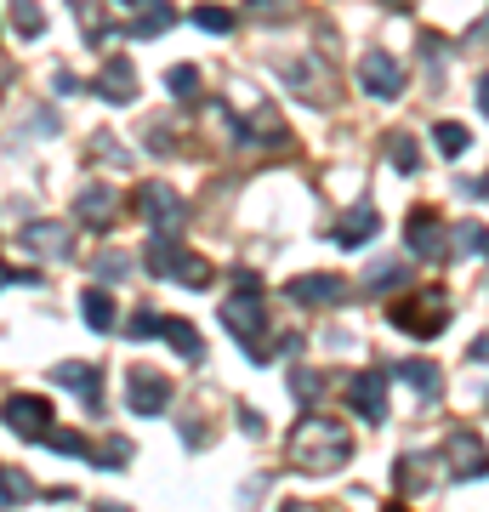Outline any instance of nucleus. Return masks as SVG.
<instances>
[{
	"label": "nucleus",
	"instance_id": "f257e3e1",
	"mask_svg": "<svg viewBox=\"0 0 489 512\" xmlns=\"http://www.w3.org/2000/svg\"><path fill=\"white\" fill-rule=\"evenodd\" d=\"M285 456L296 473H336L347 456H353V439H347V427L336 416H302L296 421V433H290Z\"/></svg>",
	"mask_w": 489,
	"mask_h": 512
},
{
	"label": "nucleus",
	"instance_id": "f03ea898",
	"mask_svg": "<svg viewBox=\"0 0 489 512\" xmlns=\"http://www.w3.org/2000/svg\"><path fill=\"white\" fill-rule=\"evenodd\" d=\"M143 268L154 279H177V285H188V291H205V285H211V262H200L194 251H182L177 239H165V234L148 239Z\"/></svg>",
	"mask_w": 489,
	"mask_h": 512
},
{
	"label": "nucleus",
	"instance_id": "7ed1b4c3",
	"mask_svg": "<svg viewBox=\"0 0 489 512\" xmlns=\"http://www.w3.org/2000/svg\"><path fill=\"white\" fill-rule=\"evenodd\" d=\"M387 319L404 330V336H416V342H427V336H438V330L450 325V302L444 296H404V302H393L387 308Z\"/></svg>",
	"mask_w": 489,
	"mask_h": 512
},
{
	"label": "nucleus",
	"instance_id": "20e7f679",
	"mask_svg": "<svg viewBox=\"0 0 489 512\" xmlns=\"http://www.w3.org/2000/svg\"><path fill=\"white\" fill-rule=\"evenodd\" d=\"M131 205H137V211L148 217V228H154V234H165V239H177L182 222H188V205H182L165 183H143L137 194H131Z\"/></svg>",
	"mask_w": 489,
	"mask_h": 512
},
{
	"label": "nucleus",
	"instance_id": "39448f33",
	"mask_svg": "<svg viewBox=\"0 0 489 512\" xmlns=\"http://www.w3.org/2000/svg\"><path fill=\"white\" fill-rule=\"evenodd\" d=\"M222 325L234 330L245 348H256V336H262V302H256V274L239 268V291L222 302Z\"/></svg>",
	"mask_w": 489,
	"mask_h": 512
},
{
	"label": "nucleus",
	"instance_id": "423d86ee",
	"mask_svg": "<svg viewBox=\"0 0 489 512\" xmlns=\"http://www.w3.org/2000/svg\"><path fill=\"white\" fill-rule=\"evenodd\" d=\"M0 416H6V427H12L18 439L46 444V433H52V399H46V393H12Z\"/></svg>",
	"mask_w": 489,
	"mask_h": 512
},
{
	"label": "nucleus",
	"instance_id": "0eeeda50",
	"mask_svg": "<svg viewBox=\"0 0 489 512\" xmlns=\"http://www.w3.org/2000/svg\"><path fill=\"white\" fill-rule=\"evenodd\" d=\"M359 86L370 97H381V103H393V97H404V86H410V80H404V69L387 52H364L359 57Z\"/></svg>",
	"mask_w": 489,
	"mask_h": 512
},
{
	"label": "nucleus",
	"instance_id": "6e6552de",
	"mask_svg": "<svg viewBox=\"0 0 489 512\" xmlns=\"http://www.w3.org/2000/svg\"><path fill=\"white\" fill-rule=\"evenodd\" d=\"M126 387H131V410H137V416H165V410H171V382H165L160 370H148V365H137L126 376Z\"/></svg>",
	"mask_w": 489,
	"mask_h": 512
},
{
	"label": "nucleus",
	"instance_id": "1a4fd4ad",
	"mask_svg": "<svg viewBox=\"0 0 489 512\" xmlns=\"http://www.w3.org/2000/svg\"><path fill=\"white\" fill-rule=\"evenodd\" d=\"M444 461H450V478H461V484L489 473V450H484L478 433H450V439H444Z\"/></svg>",
	"mask_w": 489,
	"mask_h": 512
},
{
	"label": "nucleus",
	"instance_id": "9d476101",
	"mask_svg": "<svg viewBox=\"0 0 489 512\" xmlns=\"http://www.w3.org/2000/svg\"><path fill=\"white\" fill-rule=\"evenodd\" d=\"M290 302H302V308H336V302H347V279L342 274H302L285 285Z\"/></svg>",
	"mask_w": 489,
	"mask_h": 512
},
{
	"label": "nucleus",
	"instance_id": "9b49d317",
	"mask_svg": "<svg viewBox=\"0 0 489 512\" xmlns=\"http://www.w3.org/2000/svg\"><path fill=\"white\" fill-rule=\"evenodd\" d=\"M18 245L23 251H35V256H69L74 251V234L63 228V222H23L18 228Z\"/></svg>",
	"mask_w": 489,
	"mask_h": 512
},
{
	"label": "nucleus",
	"instance_id": "f8f14e48",
	"mask_svg": "<svg viewBox=\"0 0 489 512\" xmlns=\"http://www.w3.org/2000/svg\"><path fill=\"white\" fill-rule=\"evenodd\" d=\"M57 387H69V393H80V404L86 410H103V376H97V365H80V359H63V365L52 370Z\"/></svg>",
	"mask_w": 489,
	"mask_h": 512
},
{
	"label": "nucleus",
	"instance_id": "ddd939ff",
	"mask_svg": "<svg viewBox=\"0 0 489 512\" xmlns=\"http://www.w3.org/2000/svg\"><path fill=\"white\" fill-rule=\"evenodd\" d=\"M347 399H353V410H359L364 421H381L387 416V376H381V370H359V376L347 382Z\"/></svg>",
	"mask_w": 489,
	"mask_h": 512
},
{
	"label": "nucleus",
	"instance_id": "4468645a",
	"mask_svg": "<svg viewBox=\"0 0 489 512\" xmlns=\"http://www.w3.org/2000/svg\"><path fill=\"white\" fill-rule=\"evenodd\" d=\"M74 211H80L86 228H109L114 211H120V194H114L109 183H86V188H80V200H74Z\"/></svg>",
	"mask_w": 489,
	"mask_h": 512
},
{
	"label": "nucleus",
	"instance_id": "2eb2a0df",
	"mask_svg": "<svg viewBox=\"0 0 489 512\" xmlns=\"http://www.w3.org/2000/svg\"><path fill=\"white\" fill-rule=\"evenodd\" d=\"M97 97H103V103H114V109L137 103V69H131L126 57H114L109 69H103V80H97Z\"/></svg>",
	"mask_w": 489,
	"mask_h": 512
},
{
	"label": "nucleus",
	"instance_id": "dca6fc26",
	"mask_svg": "<svg viewBox=\"0 0 489 512\" xmlns=\"http://www.w3.org/2000/svg\"><path fill=\"white\" fill-rule=\"evenodd\" d=\"M404 239H410V251L416 256H444V222H438L433 211H416L410 228H404Z\"/></svg>",
	"mask_w": 489,
	"mask_h": 512
},
{
	"label": "nucleus",
	"instance_id": "f3484780",
	"mask_svg": "<svg viewBox=\"0 0 489 512\" xmlns=\"http://www.w3.org/2000/svg\"><path fill=\"white\" fill-rule=\"evenodd\" d=\"M376 228H381V211H370V205H353V211L336 222V245H347V251H353V245H364Z\"/></svg>",
	"mask_w": 489,
	"mask_h": 512
},
{
	"label": "nucleus",
	"instance_id": "a211bd4d",
	"mask_svg": "<svg viewBox=\"0 0 489 512\" xmlns=\"http://www.w3.org/2000/svg\"><path fill=\"white\" fill-rule=\"evenodd\" d=\"M80 319H86L97 336H109V330L120 325V308H114L109 291H86V296H80Z\"/></svg>",
	"mask_w": 489,
	"mask_h": 512
},
{
	"label": "nucleus",
	"instance_id": "6ab92c4d",
	"mask_svg": "<svg viewBox=\"0 0 489 512\" xmlns=\"http://www.w3.org/2000/svg\"><path fill=\"white\" fill-rule=\"evenodd\" d=\"M160 336L177 348V359H205V336L188 319H160Z\"/></svg>",
	"mask_w": 489,
	"mask_h": 512
},
{
	"label": "nucleus",
	"instance_id": "aec40b11",
	"mask_svg": "<svg viewBox=\"0 0 489 512\" xmlns=\"http://www.w3.org/2000/svg\"><path fill=\"white\" fill-rule=\"evenodd\" d=\"M399 376H404L410 387H421V399H427V404H438V393H444V370L427 365V359H404Z\"/></svg>",
	"mask_w": 489,
	"mask_h": 512
},
{
	"label": "nucleus",
	"instance_id": "412c9836",
	"mask_svg": "<svg viewBox=\"0 0 489 512\" xmlns=\"http://www.w3.org/2000/svg\"><path fill=\"white\" fill-rule=\"evenodd\" d=\"M6 18H12V29H18L23 40L46 35V12H40V0H12V6H6Z\"/></svg>",
	"mask_w": 489,
	"mask_h": 512
},
{
	"label": "nucleus",
	"instance_id": "4be33fe9",
	"mask_svg": "<svg viewBox=\"0 0 489 512\" xmlns=\"http://www.w3.org/2000/svg\"><path fill=\"white\" fill-rule=\"evenodd\" d=\"M171 23H177V12H171L165 0H154V6H148V12H143L137 23H126V35H137V40H154V35H165Z\"/></svg>",
	"mask_w": 489,
	"mask_h": 512
},
{
	"label": "nucleus",
	"instance_id": "5701e85b",
	"mask_svg": "<svg viewBox=\"0 0 489 512\" xmlns=\"http://www.w3.org/2000/svg\"><path fill=\"white\" fill-rule=\"evenodd\" d=\"M35 478H23V473H12V467H0V512L6 507H23V501H35Z\"/></svg>",
	"mask_w": 489,
	"mask_h": 512
},
{
	"label": "nucleus",
	"instance_id": "b1692460",
	"mask_svg": "<svg viewBox=\"0 0 489 512\" xmlns=\"http://www.w3.org/2000/svg\"><path fill=\"white\" fill-rule=\"evenodd\" d=\"M450 245H455V256H478V251H489V228L484 222H455Z\"/></svg>",
	"mask_w": 489,
	"mask_h": 512
},
{
	"label": "nucleus",
	"instance_id": "393cba45",
	"mask_svg": "<svg viewBox=\"0 0 489 512\" xmlns=\"http://www.w3.org/2000/svg\"><path fill=\"white\" fill-rule=\"evenodd\" d=\"M165 92L171 97H200V69H194V63H171V69H165Z\"/></svg>",
	"mask_w": 489,
	"mask_h": 512
},
{
	"label": "nucleus",
	"instance_id": "a878e982",
	"mask_svg": "<svg viewBox=\"0 0 489 512\" xmlns=\"http://www.w3.org/2000/svg\"><path fill=\"white\" fill-rule=\"evenodd\" d=\"M194 29H205V35H234V12L228 6H194Z\"/></svg>",
	"mask_w": 489,
	"mask_h": 512
},
{
	"label": "nucleus",
	"instance_id": "bb28decb",
	"mask_svg": "<svg viewBox=\"0 0 489 512\" xmlns=\"http://www.w3.org/2000/svg\"><path fill=\"white\" fill-rule=\"evenodd\" d=\"M433 143H438V154H450V160H455V154L472 143V131L455 126V120H438V126H433Z\"/></svg>",
	"mask_w": 489,
	"mask_h": 512
},
{
	"label": "nucleus",
	"instance_id": "cd10ccee",
	"mask_svg": "<svg viewBox=\"0 0 489 512\" xmlns=\"http://www.w3.org/2000/svg\"><path fill=\"white\" fill-rule=\"evenodd\" d=\"M393 478H399V490H404V495L427 490V461H421V456H399V467H393Z\"/></svg>",
	"mask_w": 489,
	"mask_h": 512
},
{
	"label": "nucleus",
	"instance_id": "c85d7f7f",
	"mask_svg": "<svg viewBox=\"0 0 489 512\" xmlns=\"http://www.w3.org/2000/svg\"><path fill=\"white\" fill-rule=\"evenodd\" d=\"M46 444H52L57 456H80V461H91V444H86V433H74V427H63V433H46Z\"/></svg>",
	"mask_w": 489,
	"mask_h": 512
},
{
	"label": "nucleus",
	"instance_id": "c756f323",
	"mask_svg": "<svg viewBox=\"0 0 489 512\" xmlns=\"http://www.w3.org/2000/svg\"><path fill=\"white\" fill-rule=\"evenodd\" d=\"M404 279V262H370V274H364V291H393Z\"/></svg>",
	"mask_w": 489,
	"mask_h": 512
},
{
	"label": "nucleus",
	"instance_id": "7c9ffc66",
	"mask_svg": "<svg viewBox=\"0 0 489 512\" xmlns=\"http://www.w3.org/2000/svg\"><path fill=\"white\" fill-rule=\"evenodd\" d=\"M245 18L279 23V18H290V0H245Z\"/></svg>",
	"mask_w": 489,
	"mask_h": 512
},
{
	"label": "nucleus",
	"instance_id": "2f4dec72",
	"mask_svg": "<svg viewBox=\"0 0 489 512\" xmlns=\"http://www.w3.org/2000/svg\"><path fill=\"white\" fill-rule=\"evenodd\" d=\"M131 274V262L120 251H109V256H97V279H109V285H120V279Z\"/></svg>",
	"mask_w": 489,
	"mask_h": 512
},
{
	"label": "nucleus",
	"instance_id": "473e14b6",
	"mask_svg": "<svg viewBox=\"0 0 489 512\" xmlns=\"http://www.w3.org/2000/svg\"><path fill=\"white\" fill-rule=\"evenodd\" d=\"M91 461H97V467H126V461H131V444L114 439V444H103V450H91Z\"/></svg>",
	"mask_w": 489,
	"mask_h": 512
},
{
	"label": "nucleus",
	"instance_id": "72a5a7b5",
	"mask_svg": "<svg viewBox=\"0 0 489 512\" xmlns=\"http://www.w3.org/2000/svg\"><path fill=\"white\" fill-rule=\"evenodd\" d=\"M290 387H296V399L302 404L319 399V376H313V370H290Z\"/></svg>",
	"mask_w": 489,
	"mask_h": 512
},
{
	"label": "nucleus",
	"instance_id": "f704fd0d",
	"mask_svg": "<svg viewBox=\"0 0 489 512\" xmlns=\"http://www.w3.org/2000/svg\"><path fill=\"white\" fill-rule=\"evenodd\" d=\"M393 160H399V171H416L421 154H416V143H410V137H393Z\"/></svg>",
	"mask_w": 489,
	"mask_h": 512
},
{
	"label": "nucleus",
	"instance_id": "c9c22d12",
	"mask_svg": "<svg viewBox=\"0 0 489 512\" xmlns=\"http://www.w3.org/2000/svg\"><path fill=\"white\" fill-rule=\"evenodd\" d=\"M131 336H137V342H143V336H160V319H154V313H131Z\"/></svg>",
	"mask_w": 489,
	"mask_h": 512
},
{
	"label": "nucleus",
	"instance_id": "e433bc0d",
	"mask_svg": "<svg viewBox=\"0 0 489 512\" xmlns=\"http://www.w3.org/2000/svg\"><path fill=\"white\" fill-rule=\"evenodd\" d=\"M52 92H57V97H74V92H80V80H74L69 69H57V74H52Z\"/></svg>",
	"mask_w": 489,
	"mask_h": 512
},
{
	"label": "nucleus",
	"instance_id": "4c0bfd02",
	"mask_svg": "<svg viewBox=\"0 0 489 512\" xmlns=\"http://www.w3.org/2000/svg\"><path fill=\"white\" fill-rule=\"evenodd\" d=\"M478 114H484V120H489V74H484V80H478Z\"/></svg>",
	"mask_w": 489,
	"mask_h": 512
},
{
	"label": "nucleus",
	"instance_id": "58836bf2",
	"mask_svg": "<svg viewBox=\"0 0 489 512\" xmlns=\"http://www.w3.org/2000/svg\"><path fill=\"white\" fill-rule=\"evenodd\" d=\"M472 359H484V365H489V336H478V342H472Z\"/></svg>",
	"mask_w": 489,
	"mask_h": 512
},
{
	"label": "nucleus",
	"instance_id": "ea45409f",
	"mask_svg": "<svg viewBox=\"0 0 489 512\" xmlns=\"http://www.w3.org/2000/svg\"><path fill=\"white\" fill-rule=\"evenodd\" d=\"M472 194H484V200H489V177H478V183H472Z\"/></svg>",
	"mask_w": 489,
	"mask_h": 512
},
{
	"label": "nucleus",
	"instance_id": "a19ab883",
	"mask_svg": "<svg viewBox=\"0 0 489 512\" xmlns=\"http://www.w3.org/2000/svg\"><path fill=\"white\" fill-rule=\"evenodd\" d=\"M12 279H18V274H12V268H6V262H0V285H12Z\"/></svg>",
	"mask_w": 489,
	"mask_h": 512
},
{
	"label": "nucleus",
	"instance_id": "79ce46f5",
	"mask_svg": "<svg viewBox=\"0 0 489 512\" xmlns=\"http://www.w3.org/2000/svg\"><path fill=\"white\" fill-rule=\"evenodd\" d=\"M279 512H308V507H302V501H285V507H279Z\"/></svg>",
	"mask_w": 489,
	"mask_h": 512
},
{
	"label": "nucleus",
	"instance_id": "37998d69",
	"mask_svg": "<svg viewBox=\"0 0 489 512\" xmlns=\"http://www.w3.org/2000/svg\"><path fill=\"white\" fill-rule=\"evenodd\" d=\"M97 512H131V507H109V501H103V507H97Z\"/></svg>",
	"mask_w": 489,
	"mask_h": 512
},
{
	"label": "nucleus",
	"instance_id": "c03bdc74",
	"mask_svg": "<svg viewBox=\"0 0 489 512\" xmlns=\"http://www.w3.org/2000/svg\"><path fill=\"white\" fill-rule=\"evenodd\" d=\"M381 512H410V507H381Z\"/></svg>",
	"mask_w": 489,
	"mask_h": 512
}]
</instances>
